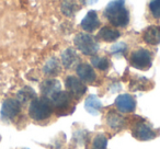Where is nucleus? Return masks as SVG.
Here are the masks:
<instances>
[{
    "label": "nucleus",
    "instance_id": "obj_11",
    "mask_svg": "<svg viewBox=\"0 0 160 149\" xmlns=\"http://www.w3.org/2000/svg\"><path fill=\"white\" fill-rule=\"evenodd\" d=\"M60 82L56 79H46L41 83V92L43 97L51 99L55 93L60 91Z\"/></svg>",
    "mask_w": 160,
    "mask_h": 149
},
{
    "label": "nucleus",
    "instance_id": "obj_9",
    "mask_svg": "<svg viewBox=\"0 0 160 149\" xmlns=\"http://www.w3.org/2000/svg\"><path fill=\"white\" fill-rule=\"evenodd\" d=\"M115 107L123 113H131L136 109V100L131 94H121L116 98Z\"/></svg>",
    "mask_w": 160,
    "mask_h": 149
},
{
    "label": "nucleus",
    "instance_id": "obj_25",
    "mask_svg": "<svg viewBox=\"0 0 160 149\" xmlns=\"http://www.w3.org/2000/svg\"><path fill=\"white\" fill-rule=\"evenodd\" d=\"M79 1L82 3L83 6H91V5H94L98 0H79Z\"/></svg>",
    "mask_w": 160,
    "mask_h": 149
},
{
    "label": "nucleus",
    "instance_id": "obj_12",
    "mask_svg": "<svg viewBox=\"0 0 160 149\" xmlns=\"http://www.w3.org/2000/svg\"><path fill=\"white\" fill-rule=\"evenodd\" d=\"M77 75L79 79L83 81V82L92 83L97 79L96 71L93 70L90 65L88 64H80L77 67Z\"/></svg>",
    "mask_w": 160,
    "mask_h": 149
},
{
    "label": "nucleus",
    "instance_id": "obj_13",
    "mask_svg": "<svg viewBox=\"0 0 160 149\" xmlns=\"http://www.w3.org/2000/svg\"><path fill=\"white\" fill-rule=\"evenodd\" d=\"M142 40L149 45H158L160 43V27L150 25L142 32Z\"/></svg>",
    "mask_w": 160,
    "mask_h": 149
},
{
    "label": "nucleus",
    "instance_id": "obj_16",
    "mask_svg": "<svg viewBox=\"0 0 160 149\" xmlns=\"http://www.w3.org/2000/svg\"><path fill=\"white\" fill-rule=\"evenodd\" d=\"M78 59H79V57H78L77 53L72 48H67L62 54V62L65 68H71L78 62Z\"/></svg>",
    "mask_w": 160,
    "mask_h": 149
},
{
    "label": "nucleus",
    "instance_id": "obj_24",
    "mask_svg": "<svg viewBox=\"0 0 160 149\" xmlns=\"http://www.w3.org/2000/svg\"><path fill=\"white\" fill-rule=\"evenodd\" d=\"M126 49H127V46H126L125 43H118V44H115V45L112 46L111 53L113 54V55L120 56V55H123V54L126 52Z\"/></svg>",
    "mask_w": 160,
    "mask_h": 149
},
{
    "label": "nucleus",
    "instance_id": "obj_3",
    "mask_svg": "<svg viewBox=\"0 0 160 149\" xmlns=\"http://www.w3.org/2000/svg\"><path fill=\"white\" fill-rule=\"evenodd\" d=\"M72 97L67 91H58L49 100L53 105V109L58 115H67L75 110L72 104Z\"/></svg>",
    "mask_w": 160,
    "mask_h": 149
},
{
    "label": "nucleus",
    "instance_id": "obj_23",
    "mask_svg": "<svg viewBox=\"0 0 160 149\" xmlns=\"http://www.w3.org/2000/svg\"><path fill=\"white\" fill-rule=\"evenodd\" d=\"M149 10H150L153 18L160 19V0H150Z\"/></svg>",
    "mask_w": 160,
    "mask_h": 149
},
{
    "label": "nucleus",
    "instance_id": "obj_4",
    "mask_svg": "<svg viewBox=\"0 0 160 149\" xmlns=\"http://www.w3.org/2000/svg\"><path fill=\"white\" fill-rule=\"evenodd\" d=\"M73 44L83 55L87 56L96 55L100 48L98 41L88 33H78L73 38Z\"/></svg>",
    "mask_w": 160,
    "mask_h": 149
},
{
    "label": "nucleus",
    "instance_id": "obj_10",
    "mask_svg": "<svg viewBox=\"0 0 160 149\" xmlns=\"http://www.w3.org/2000/svg\"><path fill=\"white\" fill-rule=\"evenodd\" d=\"M99 27H100V20L98 13L94 10H90L81 21V27L86 32H93Z\"/></svg>",
    "mask_w": 160,
    "mask_h": 149
},
{
    "label": "nucleus",
    "instance_id": "obj_21",
    "mask_svg": "<svg viewBox=\"0 0 160 149\" xmlns=\"http://www.w3.org/2000/svg\"><path fill=\"white\" fill-rule=\"evenodd\" d=\"M108 138L104 134H97L92 140L91 149H107Z\"/></svg>",
    "mask_w": 160,
    "mask_h": 149
},
{
    "label": "nucleus",
    "instance_id": "obj_18",
    "mask_svg": "<svg viewBox=\"0 0 160 149\" xmlns=\"http://www.w3.org/2000/svg\"><path fill=\"white\" fill-rule=\"evenodd\" d=\"M60 10L65 16L72 17L79 10V6L77 5L75 0H62V5H60Z\"/></svg>",
    "mask_w": 160,
    "mask_h": 149
},
{
    "label": "nucleus",
    "instance_id": "obj_8",
    "mask_svg": "<svg viewBox=\"0 0 160 149\" xmlns=\"http://www.w3.org/2000/svg\"><path fill=\"white\" fill-rule=\"evenodd\" d=\"M132 134L138 140H150L157 136V133L144 120L137 121L134 124L132 128Z\"/></svg>",
    "mask_w": 160,
    "mask_h": 149
},
{
    "label": "nucleus",
    "instance_id": "obj_20",
    "mask_svg": "<svg viewBox=\"0 0 160 149\" xmlns=\"http://www.w3.org/2000/svg\"><path fill=\"white\" fill-rule=\"evenodd\" d=\"M43 71H44V73L47 75V76H56V75H58L60 71V66L57 58H51L45 64Z\"/></svg>",
    "mask_w": 160,
    "mask_h": 149
},
{
    "label": "nucleus",
    "instance_id": "obj_19",
    "mask_svg": "<svg viewBox=\"0 0 160 149\" xmlns=\"http://www.w3.org/2000/svg\"><path fill=\"white\" fill-rule=\"evenodd\" d=\"M36 98V93L31 87H24L18 92L17 94V100L20 103H27L29 101H32Z\"/></svg>",
    "mask_w": 160,
    "mask_h": 149
},
{
    "label": "nucleus",
    "instance_id": "obj_14",
    "mask_svg": "<svg viewBox=\"0 0 160 149\" xmlns=\"http://www.w3.org/2000/svg\"><path fill=\"white\" fill-rule=\"evenodd\" d=\"M120 32L116 29L110 27H103L100 29L98 33V37L104 42H114L120 37Z\"/></svg>",
    "mask_w": 160,
    "mask_h": 149
},
{
    "label": "nucleus",
    "instance_id": "obj_17",
    "mask_svg": "<svg viewBox=\"0 0 160 149\" xmlns=\"http://www.w3.org/2000/svg\"><path fill=\"white\" fill-rule=\"evenodd\" d=\"M107 123L110 127H112V128L120 129L124 126L125 120L122 115H120V114H118L114 111H111L107 116Z\"/></svg>",
    "mask_w": 160,
    "mask_h": 149
},
{
    "label": "nucleus",
    "instance_id": "obj_6",
    "mask_svg": "<svg viewBox=\"0 0 160 149\" xmlns=\"http://www.w3.org/2000/svg\"><path fill=\"white\" fill-rule=\"evenodd\" d=\"M21 111V103L17 99H7L3 102L0 116L2 121H13Z\"/></svg>",
    "mask_w": 160,
    "mask_h": 149
},
{
    "label": "nucleus",
    "instance_id": "obj_26",
    "mask_svg": "<svg viewBox=\"0 0 160 149\" xmlns=\"http://www.w3.org/2000/svg\"><path fill=\"white\" fill-rule=\"evenodd\" d=\"M23 149H25V148H23Z\"/></svg>",
    "mask_w": 160,
    "mask_h": 149
},
{
    "label": "nucleus",
    "instance_id": "obj_22",
    "mask_svg": "<svg viewBox=\"0 0 160 149\" xmlns=\"http://www.w3.org/2000/svg\"><path fill=\"white\" fill-rule=\"evenodd\" d=\"M91 64L93 67L104 71L110 67V60L108 59L107 57H98V56H93V57L91 58Z\"/></svg>",
    "mask_w": 160,
    "mask_h": 149
},
{
    "label": "nucleus",
    "instance_id": "obj_2",
    "mask_svg": "<svg viewBox=\"0 0 160 149\" xmlns=\"http://www.w3.org/2000/svg\"><path fill=\"white\" fill-rule=\"evenodd\" d=\"M54 112L53 105L48 98L41 97L31 101L29 107V115L34 121L47 120Z\"/></svg>",
    "mask_w": 160,
    "mask_h": 149
},
{
    "label": "nucleus",
    "instance_id": "obj_7",
    "mask_svg": "<svg viewBox=\"0 0 160 149\" xmlns=\"http://www.w3.org/2000/svg\"><path fill=\"white\" fill-rule=\"evenodd\" d=\"M65 85H66L67 92L73 99H80L87 91V86L83 83V81L75 76L67 77Z\"/></svg>",
    "mask_w": 160,
    "mask_h": 149
},
{
    "label": "nucleus",
    "instance_id": "obj_15",
    "mask_svg": "<svg viewBox=\"0 0 160 149\" xmlns=\"http://www.w3.org/2000/svg\"><path fill=\"white\" fill-rule=\"evenodd\" d=\"M85 107L90 114L97 115V114L99 113V111L102 109V102H101L96 96L92 94V96H89L86 99Z\"/></svg>",
    "mask_w": 160,
    "mask_h": 149
},
{
    "label": "nucleus",
    "instance_id": "obj_1",
    "mask_svg": "<svg viewBox=\"0 0 160 149\" xmlns=\"http://www.w3.org/2000/svg\"><path fill=\"white\" fill-rule=\"evenodd\" d=\"M104 17L112 25L116 27H125L129 23V12L125 7V0H113L107 6Z\"/></svg>",
    "mask_w": 160,
    "mask_h": 149
},
{
    "label": "nucleus",
    "instance_id": "obj_5",
    "mask_svg": "<svg viewBox=\"0 0 160 149\" xmlns=\"http://www.w3.org/2000/svg\"><path fill=\"white\" fill-rule=\"evenodd\" d=\"M129 62L134 68L139 69V70H147L151 67L152 58H151V54L149 51L139 48L132 53Z\"/></svg>",
    "mask_w": 160,
    "mask_h": 149
}]
</instances>
